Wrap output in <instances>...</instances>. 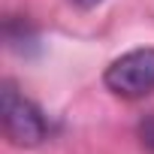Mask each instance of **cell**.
<instances>
[{
    "mask_svg": "<svg viewBox=\"0 0 154 154\" xmlns=\"http://www.w3.org/2000/svg\"><path fill=\"white\" fill-rule=\"evenodd\" d=\"M0 124H3V136L15 148H36L51 136V124L45 112L18 91L12 79H3L0 85Z\"/></svg>",
    "mask_w": 154,
    "mask_h": 154,
    "instance_id": "obj_1",
    "label": "cell"
},
{
    "mask_svg": "<svg viewBox=\"0 0 154 154\" xmlns=\"http://www.w3.org/2000/svg\"><path fill=\"white\" fill-rule=\"evenodd\" d=\"M103 85L121 100H139L154 91V48H133L115 57L106 72Z\"/></svg>",
    "mask_w": 154,
    "mask_h": 154,
    "instance_id": "obj_2",
    "label": "cell"
},
{
    "mask_svg": "<svg viewBox=\"0 0 154 154\" xmlns=\"http://www.w3.org/2000/svg\"><path fill=\"white\" fill-rule=\"evenodd\" d=\"M139 139L148 151H154V115H148L142 124H139Z\"/></svg>",
    "mask_w": 154,
    "mask_h": 154,
    "instance_id": "obj_3",
    "label": "cell"
},
{
    "mask_svg": "<svg viewBox=\"0 0 154 154\" xmlns=\"http://www.w3.org/2000/svg\"><path fill=\"white\" fill-rule=\"evenodd\" d=\"M72 6H79V9H94V6H100L103 0H69Z\"/></svg>",
    "mask_w": 154,
    "mask_h": 154,
    "instance_id": "obj_4",
    "label": "cell"
}]
</instances>
